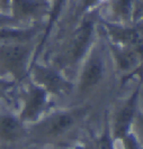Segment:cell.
Returning a JSON list of instances; mask_svg holds the SVG:
<instances>
[{"instance_id":"obj_1","label":"cell","mask_w":143,"mask_h":149,"mask_svg":"<svg viewBox=\"0 0 143 149\" xmlns=\"http://www.w3.org/2000/svg\"><path fill=\"white\" fill-rule=\"evenodd\" d=\"M77 116V113L72 112L54 114L32 130L30 139L36 142H51L58 140L75 126Z\"/></svg>"},{"instance_id":"obj_11","label":"cell","mask_w":143,"mask_h":149,"mask_svg":"<svg viewBox=\"0 0 143 149\" xmlns=\"http://www.w3.org/2000/svg\"><path fill=\"white\" fill-rule=\"evenodd\" d=\"M33 33V30H0V38H27Z\"/></svg>"},{"instance_id":"obj_7","label":"cell","mask_w":143,"mask_h":149,"mask_svg":"<svg viewBox=\"0 0 143 149\" xmlns=\"http://www.w3.org/2000/svg\"><path fill=\"white\" fill-rule=\"evenodd\" d=\"M103 76V62L101 58L95 55L92 56L85 68L81 77V89L88 90L96 85Z\"/></svg>"},{"instance_id":"obj_10","label":"cell","mask_w":143,"mask_h":149,"mask_svg":"<svg viewBox=\"0 0 143 149\" xmlns=\"http://www.w3.org/2000/svg\"><path fill=\"white\" fill-rule=\"evenodd\" d=\"M108 28L112 31L113 36L117 38L120 42L124 43H135L139 40V34L133 29H122V28H116L112 27L111 25H108Z\"/></svg>"},{"instance_id":"obj_15","label":"cell","mask_w":143,"mask_h":149,"mask_svg":"<svg viewBox=\"0 0 143 149\" xmlns=\"http://www.w3.org/2000/svg\"><path fill=\"white\" fill-rule=\"evenodd\" d=\"M116 56H117L118 64L120 65L122 68H128L133 63V56L131 54H128V53L117 52Z\"/></svg>"},{"instance_id":"obj_12","label":"cell","mask_w":143,"mask_h":149,"mask_svg":"<svg viewBox=\"0 0 143 149\" xmlns=\"http://www.w3.org/2000/svg\"><path fill=\"white\" fill-rule=\"evenodd\" d=\"M90 149H114L112 140H111L109 136L107 134V132H105L98 139H96L94 141V143L91 145Z\"/></svg>"},{"instance_id":"obj_5","label":"cell","mask_w":143,"mask_h":149,"mask_svg":"<svg viewBox=\"0 0 143 149\" xmlns=\"http://www.w3.org/2000/svg\"><path fill=\"white\" fill-rule=\"evenodd\" d=\"M136 97H137V90L133 94V97L125 103L124 108L118 112V114L116 117L115 126H114V134L117 139H123L128 134V130L130 128L131 121L133 118V113H134V109H135Z\"/></svg>"},{"instance_id":"obj_8","label":"cell","mask_w":143,"mask_h":149,"mask_svg":"<svg viewBox=\"0 0 143 149\" xmlns=\"http://www.w3.org/2000/svg\"><path fill=\"white\" fill-rule=\"evenodd\" d=\"M91 30H92V25L90 22H86L80 28L75 40L73 47H72V52H71V58L73 61H78L83 55V53L87 48V45L90 40Z\"/></svg>"},{"instance_id":"obj_3","label":"cell","mask_w":143,"mask_h":149,"mask_svg":"<svg viewBox=\"0 0 143 149\" xmlns=\"http://www.w3.org/2000/svg\"><path fill=\"white\" fill-rule=\"evenodd\" d=\"M26 131L23 125L10 116L0 117V141L5 145H14L25 138Z\"/></svg>"},{"instance_id":"obj_17","label":"cell","mask_w":143,"mask_h":149,"mask_svg":"<svg viewBox=\"0 0 143 149\" xmlns=\"http://www.w3.org/2000/svg\"><path fill=\"white\" fill-rule=\"evenodd\" d=\"M11 85V83H8V82H4V81H0V94L5 91V90H7L9 86Z\"/></svg>"},{"instance_id":"obj_19","label":"cell","mask_w":143,"mask_h":149,"mask_svg":"<svg viewBox=\"0 0 143 149\" xmlns=\"http://www.w3.org/2000/svg\"><path fill=\"white\" fill-rule=\"evenodd\" d=\"M0 1H1V2H7L8 0H0Z\"/></svg>"},{"instance_id":"obj_4","label":"cell","mask_w":143,"mask_h":149,"mask_svg":"<svg viewBox=\"0 0 143 149\" xmlns=\"http://www.w3.org/2000/svg\"><path fill=\"white\" fill-rule=\"evenodd\" d=\"M34 75L38 82L43 84L47 90L53 93H63L67 92L70 88V84L60 77L54 71L42 66L34 67Z\"/></svg>"},{"instance_id":"obj_14","label":"cell","mask_w":143,"mask_h":149,"mask_svg":"<svg viewBox=\"0 0 143 149\" xmlns=\"http://www.w3.org/2000/svg\"><path fill=\"white\" fill-rule=\"evenodd\" d=\"M115 9L120 16H128L131 10V0H117Z\"/></svg>"},{"instance_id":"obj_13","label":"cell","mask_w":143,"mask_h":149,"mask_svg":"<svg viewBox=\"0 0 143 149\" xmlns=\"http://www.w3.org/2000/svg\"><path fill=\"white\" fill-rule=\"evenodd\" d=\"M63 1H64V0H56V1H55V3H54V7H53V10H52V14H51V18H50V22H49V26H47V28H46L44 38L42 39L41 46L44 44V42H45L46 37L49 36L50 29H51V27H52V25H53V22H54V20L56 19V17H58V15H59V11H60V9H61V7H62V5H63Z\"/></svg>"},{"instance_id":"obj_16","label":"cell","mask_w":143,"mask_h":149,"mask_svg":"<svg viewBox=\"0 0 143 149\" xmlns=\"http://www.w3.org/2000/svg\"><path fill=\"white\" fill-rule=\"evenodd\" d=\"M15 22L14 18H10V17H6V16L0 15V25H2V24H8V22Z\"/></svg>"},{"instance_id":"obj_2","label":"cell","mask_w":143,"mask_h":149,"mask_svg":"<svg viewBox=\"0 0 143 149\" xmlns=\"http://www.w3.org/2000/svg\"><path fill=\"white\" fill-rule=\"evenodd\" d=\"M27 55L28 48L26 46H2L0 47V67L19 77L24 73Z\"/></svg>"},{"instance_id":"obj_6","label":"cell","mask_w":143,"mask_h":149,"mask_svg":"<svg viewBox=\"0 0 143 149\" xmlns=\"http://www.w3.org/2000/svg\"><path fill=\"white\" fill-rule=\"evenodd\" d=\"M45 104V92L44 90L38 88H32L28 97L26 100V105L22 113L23 120L30 121L35 120L41 113L43 107Z\"/></svg>"},{"instance_id":"obj_18","label":"cell","mask_w":143,"mask_h":149,"mask_svg":"<svg viewBox=\"0 0 143 149\" xmlns=\"http://www.w3.org/2000/svg\"><path fill=\"white\" fill-rule=\"evenodd\" d=\"M96 1H97V0H83V7L85 8L89 7L92 3H95Z\"/></svg>"},{"instance_id":"obj_9","label":"cell","mask_w":143,"mask_h":149,"mask_svg":"<svg viewBox=\"0 0 143 149\" xmlns=\"http://www.w3.org/2000/svg\"><path fill=\"white\" fill-rule=\"evenodd\" d=\"M38 8V2L34 0H14V9L17 16H27L33 14Z\"/></svg>"},{"instance_id":"obj_20","label":"cell","mask_w":143,"mask_h":149,"mask_svg":"<svg viewBox=\"0 0 143 149\" xmlns=\"http://www.w3.org/2000/svg\"><path fill=\"white\" fill-rule=\"evenodd\" d=\"M30 149H41V148H36V147H33V148H30Z\"/></svg>"}]
</instances>
